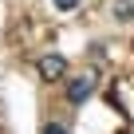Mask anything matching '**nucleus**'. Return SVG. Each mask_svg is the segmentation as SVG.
I'll list each match as a JSON object with an SVG mask.
<instances>
[{"label": "nucleus", "instance_id": "nucleus-1", "mask_svg": "<svg viewBox=\"0 0 134 134\" xmlns=\"http://www.w3.org/2000/svg\"><path fill=\"white\" fill-rule=\"evenodd\" d=\"M95 75H75V79H67V103L71 107H83L91 95H95Z\"/></svg>", "mask_w": 134, "mask_h": 134}, {"label": "nucleus", "instance_id": "nucleus-2", "mask_svg": "<svg viewBox=\"0 0 134 134\" xmlns=\"http://www.w3.org/2000/svg\"><path fill=\"white\" fill-rule=\"evenodd\" d=\"M40 75L43 79H63L67 75V59L63 55H43L40 59Z\"/></svg>", "mask_w": 134, "mask_h": 134}, {"label": "nucleus", "instance_id": "nucleus-3", "mask_svg": "<svg viewBox=\"0 0 134 134\" xmlns=\"http://www.w3.org/2000/svg\"><path fill=\"white\" fill-rule=\"evenodd\" d=\"M110 12H114L118 20H134V0H114Z\"/></svg>", "mask_w": 134, "mask_h": 134}, {"label": "nucleus", "instance_id": "nucleus-4", "mask_svg": "<svg viewBox=\"0 0 134 134\" xmlns=\"http://www.w3.org/2000/svg\"><path fill=\"white\" fill-rule=\"evenodd\" d=\"M51 4H55L59 12H71V8H79V4H83V0H51Z\"/></svg>", "mask_w": 134, "mask_h": 134}, {"label": "nucleus", "instance_id": "nucleus-5", "mask_svg": "<svg viewBox=\"0 0 134 134\" xmlns=\"http://www.w3.org/2000/svg\"><path fill=\"white\" fill-rule=\"evenodd\" d=\"M43 134H67V126H63V122H47V126H43Z\"/></svg>", "mask_w": 134, "mask_h": 134}]
</instances>
